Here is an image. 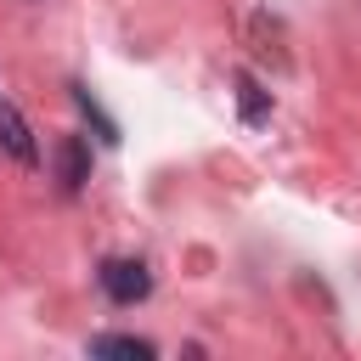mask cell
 Returning a JSON list of instances; mask_svg holds the SVG:
<instances>
[{"label": "cell", "instance_id": "1", "mask_svg": "<svg viewBox=\"0 0 361 361\" xmlns=\"http://www.w3.org/2000/svg\"><path fill=\"white\" fill-rule=\"evenodd\" d=\"M96 276H102V293H107L113 305H141V299L152 293V271H147L141 259H124V254H118V259H102Z\"/></svg>", "mask_w": 361, "mask_h": 361}, {"label": "cell", "instance_id": "2", "mask_svg": "<svg viewBox=\"0 0 361 361\" xmlns=\"http://www.w3.org/2000/svg\"><path fill=\"white\" fill-rule=\"evenodd\" d=\"M56 175H62V192H79L90 180V147H85V135H56Z\"/></svg>", "mask_w": 361, "mask_h": 361}, {"label": "cell", "instance_id": "3", "mask_svg": "<svg viewBox=\"0 0 361 361\" xmlns=\"http://www.w3.org/2000/svg\"><path fill=\"white\" fill-rule=\"evenodd\" d=\"M0 147L17 158V164H39V147H34V130H28V118L11 107V102H0Z\"/></svg>", "mask_w": 361, "mask_h": 361}, {"label": "cell", "instance_id": "4", "mask_svg": "<svg viewBox=\"0 0 361 361\" xmlns=\"http://www.w3.org/2000/svg\"><path fill=\"white\" fill-rule=\"evenodd\" d=\"M90 355H135V361H152L158 344L152 338H135V333H102V338H90Z\"/></svg>", "mask_w": 361, "mask_h": 361}, {"label": "cell", "instance_id": "5", "mask_svg": "<svg viewBox=\"0 0 361 361\" xmlns=\"http://www.w3.org/2000/svg\"><path fill=\"white\" fill-rule=\"evenodd\" d=\"M237 102H243V118H248V124H265V118H271V90H259L248 73L237 79Z\"/></svg>", "mask_w": 361, "mask_h": 361}]
</instances>
